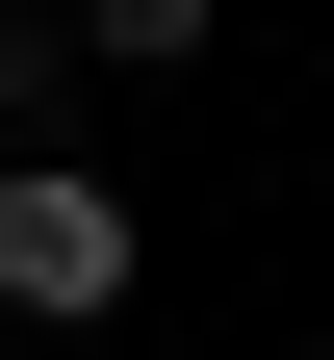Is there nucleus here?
Instances as JSON below:
<instances>
[{"instance_id":"nucleus-3","label":"nucleus","mask_w":334,"mask_h":360,"mask_svg":"<svg viewBox=\"0 0 334 360\" xmlns=\"http://www.w3.org/2000/svg\"><path fill=\"white\" fill-rule=\"evenodd\" d=\"M26 103H52V26H26V0H0V155H26Z\"/></svg>"},{"instance_id":"nucleus-1","label":"nucleus","mask_w":334,"mask_h":360,"mask_svg":"<svg viewBox=\"0 0 334 360\" xmlns=\"http://www.w3.org/2000/svg\"><path fill=\"white\" fill-rule=\"evenodd\" d=\"M0 309H26V335H103L129 309V206L77 155H0Z\"/></svg>"},{"instance_id":"nucleus-2","label":"nucleus","mask_w":334,"mask_h":360,"mask_svg":"<svg viewBox=\"0 0 334 360\" xmlns=\"http://www.w3.org/2000/svg\"><path fill=\"white\" fill-rule=\"evenodd\" d=\"M77 52H129V77H155V52H206V0H77Z\"/></svg>"}]
</instances>
